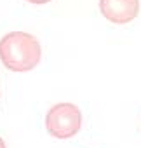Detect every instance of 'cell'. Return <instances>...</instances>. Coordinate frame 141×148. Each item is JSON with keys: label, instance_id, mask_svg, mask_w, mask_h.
I'll return each instance as SVG.
<instances>
[{"label": "cell", "instance_id": "obj_5", "mask_svg": "<svg viewBox=\"0 0 141 148\" xmlns=\"http://www.w3.org/2000/svg\"><path fill=\"white\" fill-rule=\"evenodd\" d=\"M0 148H7V146H5V141H4L2 138H0Z\"/></svg>", "mask_w": 141, "mask_h": 148}, {"label": "cell", "instance_id": "obj_2", "mask_svg": "<svg viewBox=\"0 0 141 148\" xmlns=\"http://www.w3.org/2000/svg\"><path fill=\"white\" fill-rule=\"evenodd\" d=\"M82 127V112L73 103H57L45 115V129L56 139L73 138Z\"/></svg>", "mask_w": 141, "mask_h": 148}, {"label": "cell", "instance_id": "obj_3", "mask_svg": "<svg viewBox=\"0 0 141 148\" xmlns=\"http://www.w3.org/2000/svg\"><path fill=\"white\" fill-rule=\"evenodd\" d=\"M101 16L113 25H129L132 23L141 11L139 0H99Z\"/></svg>", "mask_w": 141, "mask_h": 148}, {"label": "cell", "instance_id": "obj_4", "mask_svg": "<svg viewBox=\"0 0 141 148\" xmlns=\"http://www.w3.org/2000/svg\"><path fill=\"white\" fill-rule=\"evenodd\" d=\"M30 4H35V5H44V4H49L51 0H26Z\"/></svg>", "mask_w": 141, "mask_h": 148}, {"label": "cell", "instance_id": "obj_1", "mask_svg": "<svg viewBox=\"0 0 141 148\" xmlns=\"http://www.w3.org/2000/svg\"><path fill=\"white\" fill-rule=\"evenodd\" d=\"M42 59V45L37 37L26 32H11L0 38V61L18 73L31 71Z\"/></svg>", "mask_w": 141, "mask_h": 148}]
</instances>
